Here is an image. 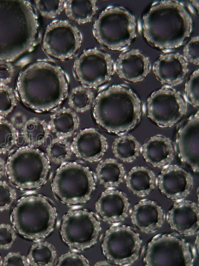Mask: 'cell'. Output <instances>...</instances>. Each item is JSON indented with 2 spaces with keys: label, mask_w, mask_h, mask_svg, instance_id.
<instances>
[{
  "label": "cell",
  "mask_w": 199,
  "mask_h": 266,
  "mask_svg": "<svg viewBox=\"0 0 199 266\" xmlns=\"http://www.w3.org/2000/svg\"><path fill=\"white\" fill-rule=\"evenodd\" d=\"M16 90L25 106L36 112H45L56 108L64 101L68 82L61 67L48 61H37L20 72Z\"/></svg>",
  "instance_id": "1"
},
{
  "label": "cell",
  "mask_w": 199,
  "mask_h": 266,
  "mask_svg": "<svg viewBox=\"0 0 199 266\" xmlns=\"http://www.w3.org/2000/svg\"><path fill=\"white\" fill-rule=\"evenodd\" d=\"M39 28L36 12L25 0H0V61L11 62L28 52Z\"/></svg>",
  "instance_id": "2"
},
{
  "label": "cell",
  "mask_w": 199,
  "mask_h": 266,
  "mask_svg": "<svg viewBox=\"0 0 199 266\" xmlns=\"http://www.w3.org/2000/svg\"><path fill=\"white\" fill-rule=\"evenodd\" d=\"M192 30L191 14L183 4L175 0L154 2L142 18L144 38L150 45L162 50L181 46Z\"/></svg>",
  "instance_id": "3"
},
{
  "label": "cell",
  "mask_w": 199,
  "mask_h": 266,
  "mask_svg": "<svg viewBox=\"0 0 199 266\" xmlns=\"http://www.w3.org/2000/svg\"><path fill=\"white\" fill-rule=\"evenodd\" d=\"M141 103L128 87L113 85L99 93L94 100L93 116L104 131L114 134L125 133L140 122Z\"/></svg>",
  "instance_id": "4"
},
{
  "label": "cell",
  "mask_w": 199,
  "mask_h": 266,
  "mask_svg": "<svg viewBox=\"0 0 199 266\" xmlns=\"http://www.w3.org/2000/svg\"><path fill=\"white\" fill-rule=\"evenodd\" d=\"M54 206L45 197L29 195L20 198L11 215L15 230L29 240H40L54 230L56 221Z\"/></svg>",
  "instance_id": "5"
},
{
  "label": "cell",
  "mask_w": 199,
  "mask_h": 266,
  "mask_svg": "<svg viewBox=\"0 0 199 266\" xmlns=\"http://www.w3.org/2000/svg\"><path fill=\"white\" fill-rule=\"evenodd\" d=\"M92 31L100 45L113 51L122 50L129 46L136 36V19L122 6H109L97 18Z\"/></svg>",
  "instance_id": "6"
},
{
  "label": "cell",
  "mask_w": 199,
  "mask_h": 266,
  "mask_svg": "<svg viewBox=\"0 0 199 266\" xmlns=\"http://www.w3.org/2000/svg\"><path fill=\"white\" fill-rule=\"evenodd\" d=\"M6 174L11 183L22 190L35 189L46 181L49 160L41 150L31 146L22 147L8 157Z\"/></svg>",
  "instance_id": "7"
},
{
  "label": "cell",
  "mask_w": 199,
  "mask_h": 266,
  "mask_svg": "<svg viewBox=\"0 0 199 266\" xmlns=\"http://www.w3.org/2000/svg\"><path fill=\"white\" fill-rule=\"evenodd\" d=\"M95 186L92 172L88 167L77 162H70L60 166L55 172L52 183L56 196L68 205L88 201Z\"/></svg>",
  "instance_id": "8"
},
{
  "label": "cell",
  "mask_w": 199,
  "mask_h": 266,
  "mask_svg": "<svg viewBox=\"0 0 199 266\" xmlns=\"http://www.w3.org/2000/svg\"><path fill=\"white\" fill-rule=\"evenodd\" d=\"M100 231V223L95 215L82 209L68 212L63 216L60 227V235L64 242L77 250H86L95 245Z\"/></svg>",
  "instance_id": "9"
},
{
  "label": "cell",
  "mask_w": 199,
  "mask_h": 266,
  "mask_svg": "<svg viewBox=\"0 0 199 266\" xmlns=\"http://www.w3.org/2000/svg\"><path fill=\"white\" fill-rule=\"evenodd\" d=\"M82 34L73 24L67 20H56L46 27L42 48L50 57L59 61L71 59L80 49Z\"/></svg>",
  "instance_id": "10"
},
{
  "label": "cell",
  "mask_w": 199,
  "mask_h": 266,
  "mask_svg": "<svg viewBox=\"0 0 199 266\" xmlns=\"http://www.w3.org/2000/svg\"><path fill=\"white\" fill-rule=\"evenodd\" d=\"M73 70L83 86L96 88L110 80L115 72V63L106 52L91 48L83 51L75 60Z\"/></svg>",
  "instance_id": "11"
},
{
  "label": "cell",
  "mask_w": 199,
  "mask_h": 266,
  "mask_svg": "<svg viewBox=\"0 0 199 266\" xmlns=\"http://www.w3.org/2000/svg\"><path fill=\"white\" fill-rule=\"evenodd\" d=\"M144 261L147 266H191L193 263L188 243L169 234L159 235L151 240Z\"/></svg>",
  "instance_id": "12"
},
{
  "label": "cell",
  "mask_w": 199,
  "mask_h": 266,
  "mask_svg": "<svg viewBox=\"0 0 199 266\" xmlns=\"http://www.w3.org/2000/svg\"><path fill=\"white\" fill-rule=\"evenodd\" d=\"M141 241L139 235L129 227L116 225L105 232L101 249L105 258L118 266H128L138 258Z\"/></svg>",
  "instance_id": "13"
},
{
  "label": "cell",
  "mask_w": 199,
  "mask_h": 266,
  "mask_svg": "<svg viewBox=\"0 0 199 266\" xmlns=\"http://www.w3.org/2000/svg\"><path fill=\"white\" fill-rule=\"evenodd\" d=\"M187 105L182 95L172 87L154 91L146 102L147 117L161 128L171 127L186 115Z\"/></svg>",
  "instance_id": "14"
},
{
  "label": "cell",
  "mask_w": 199,
  "mask_h": 266,
  "mask_svg": "<svg viewBox=\"0 0 199 266\" xmlns=\"http://www.w3.org/2000/svg\"><path fill=\"white\" fill-rule=\"evenodd\" d=\"M175 149L181 161L198 173L199 154V111L191 116L177 133Z\"/></svg>",
  "instance_id": "15"
},
{
  "label": "cell",
  "mask_w": 199,
  "mask_h": 266,
  "mask_svg": "<svg viewBox=\"0 0 199 266\" xmlns=\"http://www.w3.org/2000/svg\"><path fill=\"white\" fill-rule=\"evenodd\" d=\"M156 182L160 192L173 201L181 200L188 196L194 184L192 175L177 165L163 167Z\"/></svg>",
  "instance_id": "16"
},
{
  "label": "cell",
  "mask_w": 199,
  "mask_h": 266,
  "mask_svg": "<svg viewBox=\"0 0 199 266\" xmlns=\"http://www.w3.org/2000/svg\"><path fill=\"white\" fill-rule=\"evenodd\" d=\"M72 152L79 158L88 162L100 160L107 149L105 136L95 128H86L73 138Z\"/></svg>",
  "instance_id": "17"
},
{
  "label": "cell",
  "mask_w": 199,
  "mask_h": 266,
  "mask_svg": "<svg viewBox=\"0 0 199 266\" xmlns=\"http://www.w3.org/2000/svg\"><path fill=\"white\" fill-rule=\"evenodd\" d=\"M152 71L164 86H176L183 81L188 72V63L178 53H168L161 55L154 62Z\"/></svg>",
  "instance_id": "18"
},
{
  "label": "cell",
  "mask_w": 199,
  "mask_h": 266,
  "mask_svg": "<svg viewBox=\"0 0 199 266\" xmlns=\"http://www.w3.org/2000/svg\"><path fill=\"white\" fill-rule=\"evenodd\" d=\"M150 70L149 58L137 49H133L122 53L115 63V72L118 76L132 83L143 81Z\"/></svg>",
  "instance_id": "19"
},
{
  "label": "cell",
  "mask_w": 199,
  "mask_h": 266,
  "mask_svg": "<svg viewBox=\"0 0 199 266\" xmlns=\"http://www.w3.org/2000/svg\"><path fill=\"white\" fill-rule=\"evenodd\" d=\"M130 203L127 196L114 188L103 191L95 203L96 212L104 222L115 223L124 220L128 215Z\"/></svg>",
  "instance_id": "20"
},
{
  "label": "cell",
  "mask_w": 199,
  "mask_h": 266,
  "mask_svg": "<svg viewBox=\"0 0 199 266\" xmlns=\"http://www.w3.org/2000/svg\"><path fill=\"white\" fill-rule=\"evenodd\" d=\"M167 219L175 232L186 236L193 235L199 227L198 205L188 200L177 201L169 211Z\"/></svg>",
  "instance_id": "21"
},
{
  "label": "cell",
  "mask_w": 199,
  "mask_h": 266,
  "mask_svg": "<svg viewBox=\"0 0 199 266\" xmlns=\"http://www.w3.org/2000/svg\"><path fill=\"white\" fill-rule=\"evenodd\" d=\"M133 225L140 231L150 234L157 231L164 222L162 208L156 202L142 200L133 207L131 216Z\"/></svg>",
  "instance_id": "22"
},
{
  "label": "cell",
  "mask_w": 199,
  "mask_h": 266,
  "mask_svg": "<svg viewBox=\"0 0 199 266\" xmlns=\"http://www.w3.org/2000/svg\"><path fill=\"white\" fill-rule=\"evenodd\" d=\"M141 153L146 162L156 168H163L173 161L175 148L168 137L156 134L150 137L141 146Z\"/></svg>",
  "instance_id": "23"
},
{
  "label": "cell",
  "mask_w": 199,
  "mask_h": 266,
  "mask_svg": "<svg viewBox=\"0 0 199 266\" xmlns=\"http://www.w3.org/2000/svg\"><path fill=\"white\" fill-rule=\"evenodd\" d=\"M125 180L128 189L138 197L148 195L156 185V179L153 171L143 166L131 168L125 175Z\"/></svg>",
  "instance_id": "24"
},
{
  "label": "cell",
  "mask_w": 199,
  "mask_h": 266,
  "mask_svg": "<svg viewBox=\"0 0 199 266\" xmlns=\"http://www.w3.org/2000/svg\"><path fill=\"white\" fill-rule=\"evenodd\" d=\"M48 125L50 131L57 137L66 139L77 130L79 119L76 113L70 108H63L50 116Z\"/></svg>",
  "instance_id": "25"
},
{
  "label": "cell",
  "mask_w": 199,
  "mask_h": 266,
  "mask_svg": "<svg viewBox=\"0 0 199 266\" xmlns=\"http://www.w3.org/2000/svg\"><path fill=\"white\" fill-rule=\"evenodd\" d=\"M99 183L106 188H114L125 179V171L123 165L114 158L100 162L96 169Z\"/></svg>",
  "instance_id": "26"
},
{
  "label": "cell",
  "mask_w": 199,
  "mask_h": 266,
  "mask_svg": "<svg viewBox=\"0 0 199 266\" xmlns=\"http://www.w3.org/2000/svg\"><path fill=\"white\" fill-rule=\"evenodd\" d=\"M98 9L97 0H67L65 1L64 10L71 21L78 24L91 22Z\"/></svg>",
  "instance_id": "27"
},
{
  "label": "cell",
  "mask_w": 199,
  "mask_h": 266,
  "mask_svg": "<svg viewBox=\"0 0 199 266\" xmlns=\"http://www.w3.org/2000/svg\"><path fill=\"white\" fill-rule=\"evenodd\" d=\"M141 145L138 140L130 134H122L116 138L112 144V152L118 160L131 162L141 153Z\"/></svg>",
  "instance_id": "28"
},
{
  "label": "cell",
  "mask_w": 199,
  "mask_h": 266,
  "mask_svg": "<svg viewBox=\"0 0 199 266\" xmlns=\"http://www.w3.org/2000/svg\"><path fill=\"white\" fill-rule=\"evenodd\" d=\"M21 133L29 146L36 147L44 144L47 140L50 130L45 121L34 118L25 122L22 127Z\"/></svg>",
  "instance_id": "29"
},
{
  "label": "cell",
  "mask_w": 199,
  "mask_h": 266,
  "mask_svg": "<svg viewBox=\"0 0 199 266\" xmlns=\"http://www.w3.org/2000/svg\"><path fill=\"white\" fill-rule=\"evenodd\" d=\"M56 251L51 244L38 241L30 247L27 259L29 266H52L56 265Z\"/></svg>",
  "instance_id": "30"
},
{
  "label": "cell",
  "mask_w": 199,
  "mask_h": 266,
  "mask_svg": "<svg viewBox=\"0 0 199 266\" xmlns=\"http://www.w3.org/2000/svg\"><path fill=\"white\" fill-rule=\"evenodd\" d=\"M94 95L88 88L81 86L73 88L69 96L68 104L75 112L84 113L94 104Z\"/></svg>",
  "instance_id": "31"
},
{
  "label": "cell",
  "mask_w": 199,
  "mask_h": 266,
  "mask_svg": "<svg viewBox=\"0 0 199 266\" xmlns=\"http://www.w3.org/2000/svg\"><path fill=\"white\" fill-rule=\"evenodd\" d=\"M46 151L48 160L55 164H61L68 161L72 153L71 144L66 138L58 137L50 141Z\"/></svg>",
  "instance_id": "32"
},
{
  "label": "cell",
  "mask_w": 199,
  "mask_h": 266,
  "mask_svg": "<svg viewBox=\"0 0 199 266\" xmlns=\"http://www.w3.org/2000/svg\"><path fill=\"white\" fill-rule=\"evenodd\" d=\"M17 132L13 124L0 118V154L8 151L16 143Z\"/></svg>",
  "instance_id": "33"
},
{
  "label": "cell",
  "mask_w": 199,
  "mask_h": 266,
  "mask_svg": "<svg viewBox=\"0 0 199 266\" xmlns=\"http://www.w3.org/2000/svg\"><path fill=\"white\" fill-rule=\"evenodd\" d=\"M64 0H36L35 7L39 14L47 19H53L64 10Z\"/></svg>",
  "instance_id": "34"
},
{
  "label": "cell",
  "mask_w": 199,
  "mask_h": 266,
  "mask_svg": "<svg viewBox=\"0 0 199 266\" xmlns=\"http://www.w3.org/2000/svg\"><path fill=\"white\" fill-rule=\"evenodd\" d=\"M17 105L16 95L11 88L0 84V118L10 114Z\"/></svg>",
  "instance_id": "35"
},
{
  "label": "cell",
  "mask_w": 199,
  "mask_h": 266,
  "mask_svg": "<svg viewBox=\"0 0 199 266\" xmlns=\"http://www.w3.org/2000/svg\"><path fill=\"white\" fill-rule=\"evenodd\" d=\"M185 93L189 102L193 106L198 108L199 106V71H194L186 82Z\"/></svg>",
  "instance_id": "36"
},
{
  "label": "cell",
  "mask_w": 199,
  "mask_h": 266,
  "mask_svg": "<svg viewBox=\"0 0 199 266\" xmlns=\"http://www.w3.org/2000/svg\"><path fill=\"white\" fill-rule=\"evenodd\" d=\"M16 198L14 189L7 182L0 180V211L8 209Z\"/></svg>",
  "instance_id": "37"
},
{
  "label": "cell",
  "mask_w": 199,
  "mask_h": 266,
  "mask_svg": "<svg viewBox=\"0 0 199 266\" xmlns=\"http://www.w3.org/2000/svg\"><path fill=\"white\" fill-rule=\"evenodd\" d=\"M58 266L90 265L88 260L83 255L72 252H68L61 255L56 263Z\"/></svg>",
  "instance_id": "38"
},
{
  "label": "cell",
  "mask_w": 199,
  "mask_h": 266,
  "mask_svg": "<svg viewBox=\"0 0 199 266\" xmlns=\"http://www.w3.org/2000/svg\"><path fill=\"white\" fill-rule=\"evenodd\" d=\"M183 56L187 62L195 65H199V38L198 36L193 37L185 44Z\"/></svg>",
  "instance_id": "39"
},
{
  "label": "cell",
  "mask_w": 199,
  "mask_h": 266,
  "mask_svg": "<svg viewBox=\"0 0 199 266\" xmlns=\"http://www.w3.org/2000/svg\"><path fill=\"white\" fill-rule=\"evenodd\" d=\"M16 236L15 229L11 225L0 224V249H8L15 242Z\"/></svg>",
  "instance_id": "40"
},
{
  "label": "cell",
  "mask_w": 199,
  "mask_h": 266,
  "mask_svg": "<svg viewBox=\"0 0 199 266\" xmlns=\"http://www.w3.org/2000/svg\"><path fill=\"white\" fill-rule=\"evenodd\" d=\"M3 266H28L27 257L18 252H10L2 260Z\"/></svg>",
  "instance_id": "41"
},
{
  "label": "cell",
  "mask_w": 199,
  "mask_h": 266,
  "mask_svg": "<svg viewBox=\"0 0 199 266\" xmlns=\"http://www.w3.org/2000/svg\"><path fill=\"white\" fill-rule=\"evenodd\" d=\"M14 68L10 62L0 61V84L7 85L11 82Z\"/></svg>",
  "instance_id": "42"
},
{
  "label": "cell",
  "mask_w": 199,
  "mask_h": 266,
  "mask_svg": "<svg viewBox=\"0 0 199 266\" xmlns=\"http://www.w3.org/2000/svg\"><path fill=\"white\" fill-rule=\"evenodd\" d=\"M6 173V166L4 160L0 157V179Z\"/></svg>",
  "instance_id": "43"
},
{
  "label": "cell",
  "mask_w": 199,
  "mask_h": 266,
  "mask_svg": "<svg viewBox=\"0 0 199 266\" xmlns=\"http://www.w3.org/2000/svg\"><path fill=\"white\" fill-rule=\"evenodd\" d=\"M95 266H109L110 264L106 261H100V262L97 263L96 264H95Z\"/></svg>",
  "instance_id": "44"
},
{
  "label": "cell",
  "mask_w": 199,
  "mask_h": 266,
  "mask_svg": "<svg viewBox=\"0 0 199 266\" xmlns=\"http://www.w3.org/2000/svg\"><path fill=\"white\" fill-rule=\"evenodd\" d=\"M1 264H2V259H1V256L0 255V266H1Z\"/></svg>",
  "instance_id": "45"
}]
</instances>
